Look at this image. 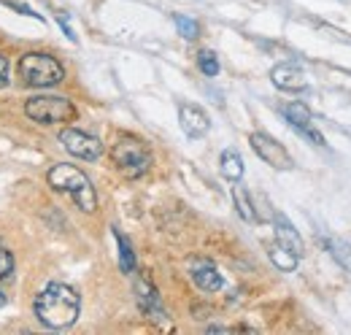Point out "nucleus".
Here are the masks:
<instances>
[{"instance_id": "f257e3e1", "label": "nucleus", "mask_w": 351, "mask_h": 335, "mask_svg": "<svg viewBox=\"0 0 351 335\" xmlns=\"http://www.w3.org/2000/svg\"><path fill=\"white\" fill-rule=\"evenodd\" d=\"M36 319L49 327V330H65L71 325H76L79 314H82V297L73 287L62 284V281H51L46 284L41 292L36 294L33 303Z\"/></svg>"}, {"instance_id": "f03ea898", "label": "nucleus", "mask_w": 351, "mask_h": 335, "mask_svg": "<svg viewBox=\"0 0 351 335\" xmlns=\"http://www.w3.org/2000/svg\"><path fill=\"white\" fill-rule=\"evenodd\" d=\"M46 181H49V187L54 192L71 198L82 211H87V213L97 211V192H95L89 176L82 168L68 165V163H57V165L49 168Z\"/></svg>"}, {"instance_id": "7ed1b4c3", "label": "nucleus", "mask_w": 351, "mask_h": 335, "mask_svg": "<svg viewBox=\"0 0 351 335\" xmlns=\"http://www.w3.org/2000/svg\"><path fill=\"white\" fill-rule=\"evenodd\" d=\"M111 160H114L117 170L125 178H141V176H146L152 163H154L152 149L146 146V141H141L138 135H130V132L117 135V141L111 146Z\"/></svg>"}, {"instance_id": "20e7f679", "label": "nucleus", "mask_w": 351, "mask_h": 335, "mask_svg": "<svg viewBox=\"0 0 351 335\" xmlns=\"http://www.w3.org/2000/svg\"><path fill=\"white\" fill-rule=\"evenodd\" d=\"M16 68H19V79L27 86H36V89L57 86L65 79V68L60 65V60L46 54V51H27V54H22Z\"/></svg>"}, {"instance_id": "39448f33", "label": "nucleus", "mask_w": 351, "mask_h": 335, "mask_svg": "<svg viewBox=\"0 0 351 335\" xmlns=\"http://www.w3.org/2000/svg\"><path fill=\"white\" fill-rule=\"evenodd\" d=\"M25 114L38 125H60L76 119V106L62 95H33L25 100Z\"/></svg>"}, {"instance_id": "423d86ee", "label": "nucleus", "mask_w": 351, "mask_h": 335, "mask_svg": "<svg viewBox=\"0 0 351 335\" xmlns=\"http://www.w3.org/2000/svg\"><path fill=\"white\" fill-rule=\"evenodd\" d=\"M249 143H252V149H254V154L267 163L270 168H276V170H289V168H295V160H292V154L284 149V143H278L273 135H267V132H252L249 135Z\"/></svg>"}, {"instance_id": "0eeeda50", "label": "nucleus", "mask_w": 351, "mask_h": 335, "mask_svg": "<svg viewBox=\"0 0 351 335\" xmlns=\"http://www.w3.org/2000/svg\"><path fill=\"white\" fill-rule=\"evenodd\" d=\"M60 143L71 157H79V160H97L103 154V143L95 135L76 130V127H65L60 132Z\"/></svg>"}, {"instance_id": "6e6552de", "label": "nucleus", "mask_w": 351, "mask_h": 335, "mask_svg": "<svg viewBox=\"0 0 351 335\" xmlns=\"http://www.w3.org/2000/svg\"><path fill=\"white\" fill-rule=\"evenodd\" d=\"M135 300H138V308H141L152 322H157V325H165V322H168V311H165V305H162V297L157 292V287L152 284V279L143 276V273L135 279Z\"/></svg>"}, {"instance_id": "1a4fd4ad", "label": "nucleus", "mask_w": 351, "mask_h": 335, "mask_svg": "<svg viewBox=\"0 0 351 335\" xmlns=\"http://www.w3.org/2000/svg\"><path fill=\"white\" fill-rule=\"evenodd\" d=\"M281 114H284V119L289 122V125L295 127L303 138L308 141H313L316 146H327V141H324V135L313 127V114H311V108H308L306 103H300V100H292V103H287L284 108H281Z\"/></svg>"}, {"instance_id": "9d476101", "label": "nucleus", "mask_w": 351, "mask_h": 335, "mask_svg": "<svg viewBox=\"0 0 351 335\" xmlns=\"http://www.w3.org/2000/svg\"><path fill=\"white\" fill-rule=\"evenodd\" d=\"M189 276H192L195 287L203 290V292H219L221 287H224V279H221L219 268L211 259H203V257L189 259Z\"/></svg>"}, {"instance_id": "9b49d317", "label": "nucleus", "mask_w": 351, "mask_h": 335, "mask_svg": "<svg viewBox=\"0 0 351 335\" xmlns=\"http://www.w3.org/2000/svg\"><path fill=\"white\" fill-rule=\"evenodd\" d=\"M178 125L189 138H203L211 130V119L200 106L184 103V106H178Z\"/></svg>"}, {"instance_id": "f8f14e48", "label": "nucleus", "mask_w": 351, "mask_h": 335, "mask_svg": "<svg viewBox=\"0 0 351 335\" xmlns=\"http://www.w3.org/2000/svg\"><path fill=\"white\" fill-rule=\"evenodd\" d=\"M270 82L276 84L278 89H284V92H303L308 86L303 68H298L295 62H278L270 71Z\"/></svg>"}, {"instance_id": "ddd939ff", "label": "nucleus", "mask_w": 351, "mask_h": 335, "mask_svg": "<svg viewBox=\"0 0 351 335\" xmlns=\"http://www.w3.org/2000/svg\"><path fill=\"white\" fill-rule=\"evenodd\" d=\"M273 224H276V241H278L281 246H287L289 251H295L298 257H303V254H306L303 238L298 235V230L292 227V222H289L284 213H276V216H273Z\"/></svg>"}, {"instance_id": "4468645a", "label": "nucleus", "mask_w": 351, "mask_h": 335, "mask_svg": "<svg viewBox=\"0 0 351 335\" xmlns=\"http://www.w3.org/2000/svg\"><path fill=\"white\" fill-rule=\"evenodd\" d=\"M267 257H270V262H273L278 270H284V273H292V270L298 268V262H300V257H298L295 251H289L287 246H281L278 241L267 249Z\"/></svg>"}, {"instance_id": "2eb2a0df", "label": "nucleus", "mask_w": 351, "mask_h": 335, "mask_svg": "<svg viewBox=\"0 0 351 335\" xmlns=\"http://www.w3.org/2000/svg\"><path fill=\"white\" fill-rule=\"evenodd\" d=\"M221 173L230 181H241V176H243V160H241V154L235 149H224L221 152Z\"/></svg>"}, {"instance_id": "dca6fc26", "label": "nucleus", "mask_w": 351, "mask_h": 335, "mask_svg": "<svg viewBox=\"0 0 351 335\" xmlns=\"http://www.w3.org/2000/svg\"><path fill=\"white\" fill-rule=\"evenodd\" d=\"M232 203H235V209H238V213H241V219H246V222H257L254 203H252L249 192H246L241 184H235V187H232Z\"/></svg>"}, {"instance_id": "f3484780", "label": "nucleus", "mask_w": 351, "mask_h": 335, "mask_svg": "<svg viewBox=\"0 0 351 335\" xmlns=\"http://www.w3.org/2000/svg\"><path fill=\"white\" fill-rule=\"evenodd\" d=\"M114 238H117V246H119V268H122V273H132L135 270V251H132L128 235L114 227Z\"/></svg>"}, {"instance_id": "a211bd4d", "label": "nucleus", "mask_w": 351, "mask_h": 335, "mask_svg": "<svg viewBox=\"0 0 351 335\" xmlns=\"http://www.w3.org/2000/svg\"><path fill=\"white\" fill-rule=\"evenodd\" d=\"M324 246L330 249V254L346 268L351 273V246L346 244V241H338V238H324Z\"/></svg>"}, {"instance_id": "6ab92c4d", "label": "nucleus", "mask_w": 351, "mask_h": 335, "mask_svg": "<svg viewBox=\"0 0 351 335\" xmlns=\"http://www.w3.org/2000/svg\"><path fill=\"white\" fill-rule=\"evenodd\" d=\"M197 65H200V71H203L206 76H217V73H219V60H217V54H214L211 49H203V51L197 54Z\"/></svg>"}, {"instance_id": "aec40b11", "label": "nucleus", "mask_w": 351, "mask_h": 335, "mask_svg": "<svg viewBox=\"0 0 351 335\" xmlns=\"http://www.w3.org/2000/svg\"><path fill=\"white\" fill-rule=\"evenodd\" d=\"M176 27H178V33H181L186 41H195V38L200 36V25H197L195 19H189V16H176Z\"/></svg>"}, {"instance_id": "412c9836", "label": "nucleus", "mask_w": 351, "mask_h": 335, "mask_svg": "<svg viewBox=\"0 0 351 335\" xmlns=\"http://www.w3.org/2000/svg\"><path fill=\"white\" fill-rule=\"evenodd\" d=\"M14 279V254L0 244V281H11Z\"/></svg>"}, {"instance_id": "4be33fe9", "label": "nucleus", "mask_w": 351, "mask_h": 335, "mask_svg": "<svg viewBox=\"0 0 351 335\" xmlns=\"http://www.w3.org/2000/svg\"><path fill=\"white\" fill-rule=\"evenodd\" d=\"M11 82V65H8V57L0 54V89H5Z\"/></svg>"}, {"instance_id": "5701e85b", "label": "nucleus", "mask_w": 351, "mask_h": 335, "mask_svg": "<svg viewBox=\"0 0 351 335\" xmlns=\"http://www.w3.org/2000/svg\"><path fill=\"white\" fill-rule=\"evenodd\" d=\"M208 333H232V330H230V327H221V325H211Z\"/></svg>"}, {"instance_id": "b1692460", "label": "nucleus", "mask_w": 351, "mask_h": 335, "mask_svg": "<svg viewBox=\"0 0 351 335\" xmlns=\"http://www.w3.org/2000/svg\"><path fill=\"white\" fill-rule=\"evenodd\" d=\"M5 303H8V294H5V292H3V290H0V308H3Z\"/></svg>"}]
</instances>
